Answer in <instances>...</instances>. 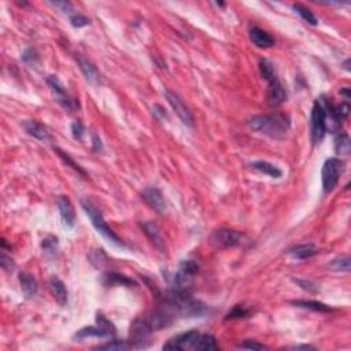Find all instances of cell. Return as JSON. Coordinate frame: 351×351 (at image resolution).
I'll return each instance as SVG.
<instances>
[{
	"label": "cell",
	"instance_id": "obj_26",
	"mask_svg": "<svg viewBox=\"0 0 351 351\" xmlns=\"http://www.w3.org/2000/svg\"><path fill=\"white\" fill-rule=\"evenodd\" d=\"M259 72H261V76L265 78L266 81H270V80H273V78L277 77L273 63L268 59L259 60Z\"/></svg>",
	"mask_w": 351,
	"mask_h": 351
},
{
	"label": "cell",
	"instance_id": "obj_11",
	"mask_svg": "<svg viewBox=\"0 0 351 351\" xmlns=\"http://www.w3.org/2000/svg\"><path fill=\"white\" fill-rule=\"evenodd\" d=\"M76 60H77L78 68L81 70V73L84 74L86 81L94 84V85L102 84V74H100L98 68L88 58L82 56L81 54H76Z\"/></svg>",
	"mask_w": 351,
	"mask_h": 351
},
{
	"label": "cell",
	"instance_id": "obj_40",
	"mask_svg": "<svg viewBox=\"0 0 351 351\" xmlns=\"http://www.w3.org/2000/svg\"><path fill=\"white\" fill-rule=\"evenodd\" d=\"M92 143H94V151L99 152V151L103 150L102 140L99 139V136L96 135V133H94V135H92Z\"/></svg>",
	"mask_w": 351,
	"mask_h": 351
},
{
	"label": "cell",
	"instance_id": "obj_9",
	"mask_svg": "<svg viewBox=\"0 0 351 351\" xmlns=\"http://www.w3.org/2000/svg\"><path fill=\"white\" fill-rule=\"evenodd\" d=\"M198 336H199L198 331H188V332H184V334L171 338L166 344H163V348L165 350H187V348L192 350L193 343L198 339Z\"/></svg>",
	"mask_w": 351,
	"mask_h": 351
},
{
	"label": "cell",
	"instance_id": "obj_37",
	"mask_svg": "<svg viewBox=\"0 0 351 351\" xmlns=\"http://www.w3.org/2000/svg\"><path fill=\"white\" fill-rule=\"evenodd\" d=\"M22 59L25 60V62H28V63H36V62L39 60V56H37V54H36L34 50L28 48V50H25V52H24Z\"/></svg>",
	"mask_w": 351,
	"mask_h": 351
},
{
	"label": "cell",
	"instance_id": "obj_19",
	"mask_svg": "<svg viewBox=\"0 0 351 351\" xmlns=\"http://www.w3.org/2000/svg\"><path fill=\"white\" fill-rule=\"evenodd\" d=\"M192 350L198 351H210V350H218V344H217V340L213 335H201L198 336V339L193 343Z\"/></svg>",
	"mask_w": 351,
	"mask_h": 351
},
{
	"label": "cell",
	"instance_id": "obj_17",
	"mask_svg": "<svg viewBox=\"0 0 351 351\" xmlns=\"http://www.w3.org/2000/svg\"><path fill=\"white\" fill-rule=\"evenodd\" d=\"M50 290H51L52 296L60 306H64L68 303V288L60 278L55 277V276L50 278Z\"/></svg>",
	"mask_w": 351,
	"mask_h": 351
},
{
	"label": "cell",
	"instance_id": "obj_13",
	"mask_svg": "<svg viewBox=\"0 0 351 351\" xmlns=\"http://www.w3.org/2000/svg\"><path fill=\"white\" fill-rule=\"evenodd\" d=\"M56 205H58L59 214L64 225L69 228H73L76 225V211H74V207L70 199L68 196H59Z\"/></svg>",
	"mask_w": 351,
	"mask_h": 351
},
{
	"label": "cell",
	"instance_id": "obj_43",
	"mask_svg": "<svg viewBox=\"0 0 351 351\" xmlns=\"http://www.w3.org/2000/svg\"><path fill=\"white\" fill-rule=\"evenodd\" d=\"M292 348H295V350H309V348H313L312 346H296V347H292Z\"/></svg>",
	"mask_w": 351,
	"mask_h": 351
},
{
	"label": "cell",
	"instance_id": "obj_32",
	"mask_svg": "<svg viewBox=\"0 0 351 351\" xmlns=\"http://www.w3.org/2000/svg\"><path fill=\"white\" fill-rule=\"evenodd\" d=\"M249 316V310L244 306H235L232 308V310L227 314L225 320H236V318H244Z\"/></svg>",
	"mask_w": 351,
	"mask_h": 351
},
{
	"label": "cell",
	"instance_id": "obj_24",
	"mask_svg": "<svg viewBox=\"0 0 351 351\" xmlns=\"http://www.w3.org/2000/svg\"><path fill=\"white\" fill-rule=\"evenodd\" d=\"M335 150L338 154L347 155L350 152V137L344 132H340L335 139Z\"/></svg>",
	"mask_w": 351,
	"mask_h": 351
},
{
	"label": "cell",
	"instance_id": "obj_34",
	"mask_svg": "<svg viewBox=\"0 0 351 351\" xmlns=\"http://www.w3.org/2000/svg\"><path fill=\"white\" fill-rule=\"evenodd\" d=\"M70 22H72V25L74 26V28H82V26H85L90 24V18H86L85 15H82V14H73V15H70Z\"/></svg>",
	"mask_w": 351,
	"mask_h": 351
},
{
	"label": "cell",
	"instance_id": "obj_12",
	"mask_svg": "<svg viewBox=\"0 0 351 351\" xmlns=\"http://www.w3.org/2000/svg\"><path fill=\"white\" fill-rule=\"evenodd\" d=\"M269 86H268V94H266V98H268V103H269L270 107H277L280 104H283L286 100H287V91L283 86V84L280 82L278 77L270 80Z\"/></svg>",
	"mask_w": 351,
	"mask_h": 351
},
{
	"label": "cell",
	"instance_id": "obj_7",
	"mask_svg": "<svg viewBox=\"0 0 351 351\" xmlns=\"http://www.w3.org/2000/svg\"><path fill=\"white\" fill-rule=\"evenodd\" d=\"M165 96H166L167 103L170 104L171 108H173V112L177 114V117L180 118L181 122L184 125H187V126H193L192 113L189 112V108L187 107V104L184 103V100L171 90H165Z\"/></svg>",
	"mask_w": 351,
	"mask_h": 351
},
{
	"label": "cell",
	"instance_id": "obj_41",
	"mask_svg": "<svg viewBox=\"0 0 351 351\" xmlns=\"http://www.w3.org/2000/svg\"><path fill=\"white\" fill-rule=\"evenodd\" d=\"M340 94L344 95L346 99H348L350 98V88H343V90H340Z\"/></svg>",
	"mask_w": 351,
	"mask_h": 351
},
{
	"label": "cell",
	"instance_id": "obj_6",
	"mask_svg": "<svg viewBox=\"0 0 351 351\" xmlns=\"http://www.w3.org/2000/svg\"><path fill=\"white\" fill-rule=\"evenodd\" d=\"M199 272V265L195 261H183L179 266V269L174 273L173 277V284L175 290L179 291H185L192 283L195 274Z\"/></svg>",
	"mask_w": 351,
	"mask_h": 351
},
{
	"label": "cell",
	"instance_id": "obj_22",
	"mask_svg": "<svg viewBox=\"0 0 351 351\" xmlns=\"http://www.w3.org/2000/svg\"><path fill=\"white\" fill-rule=\"evenodd\" d=\"M290 254L296 259H308L317 254V247L314 244H300L290 250Z\"/></svg>",
	"mask_w": 351,
	"mask_h": 351
},
{
	"label": "cell",
	"instance_id": "obj_42",
	"mask_svg": "<svg viewBox=\"0 0 351 351\" xmlns=\"http://www.w3.org/2000/svg\"><path fill=\"white\" fill-rule=\"evenodd\" d=\"M348 64H350V58H347V59L344 60V63H343V68L346 69L347 72H350V66H348Z\"/></svg>",
	"mask_w": 351,
	"mask_h": 351
},
{
	"label": "cell",
	"instance_id": "obj_2",
	"mask_svg": "<svg viewBox=\"0 0 351 351\" xmlns=\"http://www.w3.org/2000/svg\"><path fill=\"white\" fill-rule=\"evenodd\" d=\"M81 206L82 209H84V211L86 213V215L90 217L91 223H92V225L95 227V229H96L104 239H107L110 243L116 244V246H124V242L121 240L120 236L117 235L112 228L108 227L107 223H106V220L103 218L102 211H100L92 202L82 199Z\"/></svg>",
	"mask_w": 351,
	"mask_h": 351
},
{
	"label": "cell",
	"instance_id": "obj_39",
	"mask_svg": "<svg viewBox=\"0 0 351 351\" xmlns=\"http://www.w3.org/2000/svg\"><path fill=\"white\" fill-rule=\"evenodd\" d=\"M0 264H2V268L5 270H11L14 268L13 265V259L6 254V251L3 250V253H2V259H0Z\"/></svg>",
	"mask_w": 351,
	"mask_h": 351
},
{
	"label": "cell",
	"instance_id": "obj_23",
	"mask_svg": "<svg viewBox=\"0 0 351 351\" xmlns=\"http://www.w3.org/2000/svg\"><path fill=\"white\" fill-rule=\"evenodd\" d=\"M296 308L308 309V310H313V312H320V313H330L332 312V308L326 306L324 303H320L317 300H294L291 302Z\"/></svg>",
	"mask_w": 351,
	"mask_h": 351
},
{
	"label": "cell",
	"instance_id": "obj_35",
	"mask_svg": "<svg viewBox=\"0 0 351 351\" xmlns=\"http://www.w3.org/2000/svg\"><path fill=\"white\" fill-rule=\"evenodd\" d=\"M295 284H298L300 288H303L306 291L309 292H314L318 290L317 284L312 283V281H308V280H300V278H294Z\"/></svg>",
	"mask_w": 351,
	"mask_h": 351
},
{
	"label": "cell",
	"instance_id": "obj_8",
	"mask_svg": "<svg viewBox=\"0 0 351 351\" xmlns=\"http://www.w3.org/2000/svg\"><path fill=\"white\" fill-rule=\"evenodd\" d=\"M244 235L239 232L233 231V229H228V228H221L211 235V243L215 247H235L243 243Z\"/></svg>",
	"mask_w": 351,
	"mask_h": 351
},
{
	"label": "cell",
	"instance_id": "obj_3",
	"mask_svg": "<svg viewBox=\"0 0 351 351\" xmlns=\"http://www.w3.org/2000/svg\"><path fill=\"white\" fill-rule=\"evenodd\" d=\"M326 133V114L325 108L320 100H316L312 110V121H310V137L313 144H318L324 140Z\"/></svg>",
	"mask_w": 351,
	"mask_h": 351
},
{
	"label": "cell",
	"instance_id": "obj_21",
	"mask_svg": "<svg viewBox=\"0 0 351 351\" xmlns=\"http://www.w3.org/2000/svg\"><path fill=\"white\" fill-rule=\"evenodd\" d=\"M251 167L257 171H261V173H265V174L273 177V179H280L283 175V171L280 170L276 165L266 162V161H255V162L251 163Z\"/></svg>",
	"mask_w": 351,
	"mask_h": 351
},
{
	"label": "cell",
	"instance_id": "obj_20",
	"mask_svg": "<svg viewBox=\"0 0 351 351\" xmlns=\"http://www.w3.org/2000/svg\"><path fill=\"white\" fill-rule=\"evenodd\" d=\"M112 338V335L108 331H106L103 326L96 324V326H85L76 334L77 339H85V338Z\"/></svg>",
	"mask_w": 351,
	"mask_h": 351
},
{
	"label": "cell",
	"instance_id": "obj_30",
	"mask_svg": "<svg viewBox=\"0 0 351 351\" xmlns=\"http://www.w3.org/2000/svg\"><path fill=\"white\" fill-rule=\"evenodd\" d=\"M54 150H55L56 154L59 155L60 158H62V161H63V162L66 163V165H69V166L72 167V169H73V170H76V171H77V173H80V174H81V175H86L85 171L82 170L81 167L78 166V163L74 162L73 159L70 158V157H69V155L66 154V152H63V151L60 150V148H58V147H56V148H54Z\"/></svg>",
	"mask_w": 351,
	"mask_h": 351
},
{
	"label": "cell",
	"instance_id": "obj_38",
	"mask_svg": "<svg viewBox=\"0 0 351 351\" xmlns=\"http://www.w3.org/2000/svg\"><path fill=\"white\" fill-rule=\"evenodd\" d=\"M52 6H55V7H58V9L62 11L63 14H68V15H73V7H72V5L70 3H68V2H55V3H52Z\"/></svg>",
	"mask_w": 351,
	"mask_h": 351
},
{
	"label": "cell",
	"instance_id": "obj_5",
	"mask_svg": "<svg viewBox=\"0 0 351 351\" xmlns=\"http://www.w3.org/2000/svg\"><path fill=\"white\" fill-rule=\"evenodd\" d=\"M47 84L51 90L54 98L60 106L68 110V112H76L78 108V103L76 102V99L69 94L68 90L64 88V85L60 82V80L56 76H48Z\"/></svg>",
	"mask_w": 351,
	"mask_h": 351
},
{
	"label": "cell",
	"instance_id": "obj_28",
	"mask_svg": "<svg viewBox=\"0 0 351 351\" xmlns=\"http://www.w3.org/2000/svg\"><path fill=\"white\" fill-rule=\"evenodd\" d=\"M292 9L295 10L296 14H299L303 21H306L308 24H310V25H317V18H316V15H314L309 9H306V7H303V6L300 5H294L292 6Z\"/></svg>",
	"mask_w": 351,
	"mask_h": 351
},
{
	"label": "cell",
	"instance_id": "obj_36",
	"mask_svg": "<svg viewBox=\"0 0 351 351\" xmlns=\"http://www.w3.org/2000/svg\"><path fill=\"white\" fill-rule=\"evenodd\" d=\"M72 133H73V137L76 140H80L84 135V125L80 122V121H76L72 124Z\"/></svg>",
	"mask_w": 351,
	"mask_h": 351
},
{
	"label": "cell",
	"instance_id": "obj_33",
	"mask_svg": "<svg viewBox=\"0 0 351 351\" xmlns=\"http://www.w3.org/2000/svg\"><path fill=\"white\" fill-rule=\"evenodd\" d=\"M237 348H242V350H268L265 344L253 342V340H246L244 343H240V344H237Z\"/></svg>",
	"mask_w": 351,
	"mask_h": 351
},
{
	"label": "cell",
	"instance_id": "obj_29",
	"mask_svg": "<svg viewBox=\"0 0 351 351\" xmlns=\"http://www.w3.org/2000/svg\"><path fill=\"white\" fill-rule=\"evenodd\" d=\"M332 269L338 270V272H348L350 270V257L348 255H342V257L335 258L331 262Z\"/></svg>",
	"mask_w": 351,
	"mask_h": 351
},
{
	"label": "cell",
	"instance_id": "obj_14",
	"mask_svg": "<svg viewBox=\"0 0 351 351\" xmlns=\"http://www.w3.org/2000/svg\"><path fill=\"white\" fill-rule=\"evenodd\" d=\"M143 232L146 233V236L151 240V243L154 244L155 247L162 251V253H166V244H165V239H163L162 232L159 229V227L155 223H143L142 224Z\"/></svg>",
	"mask_w": 351,
	"mask_h": 351
},
{
	"label": "cell",
	"instance_id": "obj_16",
	"mask_svg": "<svg viewBox=\"0 0 351 351\" xmlns=\"http://www.w3.org/2000/svg\"><path fill=\"white\" fill-rule=\"evenodd\" d=\"M22 128L25 129V132L30 136H33L34 139L37 140H41V142H46V140H50L51 136L50 133L47 132V129L44 128L43 125L39 124L37 121H24L22 122Z\"/></svg>",
	"mask_w": 351,
	"mask_h": 351
},
{
	"label": "cell",
	"instance_id": "obj_18",
	"mask_svg": "<svg viewBox=\"0 0 351 351\" xmlns=\"http://www.w3.org/2000/svg\"><path fill=\"white\" fill-rule=\"evenodd\" d=\"M19 283H21V290L25 298L29 299V298H33L37 294V288H39L37 287V281L30 273L22 272L19 274Z\"/></svg>",
	"mask_w": 351,
	"mask_h": 351
},
{
	"label": "cell",
	"instance_id": "obj_27",
	"mask_svg": "<svg viewBox=\"0 0 351 351\" xmlns=\"http://www.w3.org/2000/svg\"><path fill=\"white\" fill-rule=\"evenodd\" d=\"M106 280H107V284H121V286H126V287H135L136 286V283L132 281L130 278L125 277V276L118 273H107L106 274Z\"/></svg>",
	"mask_w": 351,
	"mask_h": 351
},
{
	"label": "cell",
	"instance_id": "obj_10",
	"mask_svg": "<svg viewBox=\"0 0 351 351\" xmlns=\"http://www.w3.org/2000/svg\"><path fill=\"white\" fill-rule=\"evenodd\" d=\"M142 199L146 202L147 205L150 206L151 209L155 210L159 214H165L166 213L167 205L166 202H165L162 192L158 188H154V187L146 188L142 193Z\"/></svg>",
	"mask_w": 351,
	"mask_h": 351
},
{
	"label": "cell",
	"instance_id": "obj_4",
	"mask_svg": "<svg viewBox=\"0 0 351 351\" xmlns=\"http://www.w3.org/2000/svg\"><path fill=\"white\" fill-rule=\"evenodd\" d=\"M343 170V162L338 158L326 159L324 166H322L321 179H322V188L324 192H332L335 187L338 185L340 180V174Z\"/></svg>",
	"mask_w": 351,
	"mask_h": 351
},
{
	"label": "cell",
	"instance_id": "obj_31",
	"mask_svg": "<svg viewBox=\"0 0 351 351\" xmlns=\"http://www.w3.org/2000/svg\"><path fill=\"white\" fill-rule=\"evenodd\" d=\"M41 247H43L44 253L47 254V255H50V254L55 255L56 247H58V239H56L55 236H48V237H46L43 240Z\"/></svg>",
	"mask_w": 351,
	"mask_h": 351
},
{
	"label": "cell",
	"instance_id": "obj_15",
	"mask_svg": "<svg viewBox=\"0 0 351 351\" xmlns=\"http://www.w3.org/2000/svg\"><path fill=\"white\" fill-rule=\"evenodd\" d=\"M250 40L258 48H270L274 46V39L268 32L258 26L250 28Z\"/></svg>",
	"mask_w": 351,
	"mask_h": 351
},
{
	"label": "cell",
	"instance_id": "obj_1",
	"mask_svg": "<svg viewBox=\"0 0 351 351\" xmlns=\"http://www.w3.org/2000/svg\"><path fill=\"white\" fill-rule=\"evenodd\" d=\"M250 129L264 133L272 139H284L291 128V120L284 113L274 114H259L249 121Z\"/></svg>",
	"mask_w": 351,
	"mask_h": 351
},
{
	"label": "cell",
	"instance_id": "obj_25",
	"mask_svg": "<svg viewBox=\"0 0 351 351\" xmlns=\"http://www.w3.org/2000/svg\"><path fill=\"white\" fill-rule=\"evenodd\" d=\"M96 348L98 350H129V348H135V346L132 342L128 340H112L106 344H100Z\"/></svg>",
	"mask_w": 351,
	"mask_h": 351
}]
</instances>
